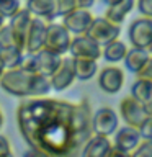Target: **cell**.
Wrapping results in <instances>:
<instances>
[{"label":"cell","instance_id":"cell-22","mask_svg":"<svg viewBox=\"0 0 152 157\" xmlns=\"http://www.w3.org/2000/svg\"><path fill=\"white\" fill-rule=\"evenodd\" d=\"M74 72H75V80H80V82L90 80L98 72V61H92V59H74Z\"/></svg>","mask_w":152,"mask_h":157},{"label":"cell","instance_id":"cell-31","mask_svg":"<svg viewBox=\"0 0 152 157\" xmlns=\"http://www.w3.org/2000/svg\"><path fill=\"white\" fill-rule=\"evenodd\" d=\"M136 78H142V80H152V61L147 62L144 67H141L136 72Z\"/></svg>","mask_w":152,"mask_h":157},{"label":"cell","instance_id":"cell-39","mask_svg":"<svg viewBox=\"0 0 152 157\" xmlns=\"http://www.w3.org/2000/svg\"><path fill=\"white\" fill-rule=\"evenodd\" d=\"M3 71H5V67L2 66V62H0V77H2V74H3Z\"/></svg>","mask_w":152,"mask_h":157},{"label":"cell","instance_id":"cell-40","mask_svg":"<svg viewBox=\"0 0 152 157\" xmlns=\"http://www.w3.org/2000/svg\"><path fill=\"white\" fill-rule=\"evenodd\" d=\"M2 157H13V152H8V154H3Z\"/></svg>","mask_w":152,"mask_h":157},{"label":"cell","instance_id":"cell-21","mask_svg":"<svg viewBox=\"0 0 152 157\" xmlns=\"http://www.w3.org/2000/svg\"><path fill=\"white\" fill-rule=\"evenodd\" d=\"M126 52H127V46H126L124 41H121V39H115V41L108 43L101 48V57L110 64L123 62Z\"/></svg>","mask_w":152,"mask_h":157},{"label":"cell","instance_id":"cell-8","mask_svg":"<svg viewBox=\"0 0 152 157\" xmlns=\"http://www.w3.org/2000/svg\"><path fill=\"white\" fill-rule=\"evenodd\" d=\"M127 39L131 48L150 49L152 48V18L139 17L131 21L127 28Z\"/></svg>","mask_w":152,"mask_h":157},{"label":"cell","instance_id":"cell-33","mask_svg":"<svg viewBox=\"0 0 152 157\" xmlns=\"http://www.w3.org/2000/svg\"><path fill=\"white\" fill-rule=\"evenodd\" d=\"M97 0H75V7L77 8H88L90 10L95 5Z\"/></svg>","mask_w":152,"mask_h":157},{"label":"cell","instance_id":"cell-20","mask_svg":"<svg viewBox=\"0 0 152 157\" xmlns=\"http://www.w3.org/2000/svg\"><path fill=\"white\" fill-rule=\"evenodd\" d=\"M34 57H36L38 74H41V75H44V77H49L54 71H56V67L59 66L62 56H56V54L41 49V51L34 52Z\"/></svg>","mask_w":152,"mask_h":157},{"label":"cell","instance_id":"cell-1","mask_svg":"<svg viewBox=\"0 0 152 157\" xmlns=\"http://www.w3.org/2000/svg\"><path fill=\"white\" fill-rule=\"evenodd\" d=\"M72 103L51 97L23 98L17 108L20 136L46 157H78L70 126Z\"/></svg>","mask_w":152,"mask_h":157},{"label":"cell","instance_id":"cell-30","mask_svg":"<svg viewBox=\"0 0 152 157\" xmlns=\"http://www.w3.org/2000/svg\"><path fill=\"white\" fill-rule=\"evenodd\" d=\"M137 131H139L141 139H144V141H152V118H149V120H147Z\"/></svg>","mask_w":152,"mask_h":157},{"label":"cell","instance_id":"cell-29","mask_svg":"<svg viewBox=\"0 0 152 157\" xmlns=\"http://www.w3.org/2000/svg\"><path fill=\"white\" fill-rule=\"evenodd\" d=\"M75 8V0H56V13L57 17H62L67 12Z\"/></svg>","mask_w":152,"mask_h":157},{"label":"cell","instance_id":"cell-26","mask_svg":"<svg viewBox=\"0 0 152 157\" xmlns=\"http://www.w3.org/2000/svg\"><path fill=\"white\" fill-rule=\"evenodd\" d=\"M131 157H152V141L142 139L139 146L131 152Z\"/></svg>","mask_w":152,"mask_h":157},{"label":"cell","instance_id":"cell-17","mask_svg":"<svg viewBox=\"0 0 152 157\" xmlns=\"http://www.w3.org/2000/svg\"><path fill=\"white\" fill-rule=\"evenodd\" d=\"M132 8H134V0H118V2L111 3V5H106L103 18H106L108 21L115 23L118 26H121L124 23L126 17L132 12Z\"/></svg>","mask_w":152,"mask_h":157},{"label":"cell","instance_id":"cell-23","mask_svg":"<svg viewBox=\"0 0 152 157\" xmlns=\"http://www.w3.org/2000/svg\"><path fill=\"white\" fill-rule=\"evenodd\" d=\"M131 97L137 101L144 103L146 106L152 105V80H142L136 78V82L131 87Z\"/></svg>","mask_w":152,"mask_h":157},{"label":"cell","instance_id":"cell-11","mask_svg":"<svg viewBox=\"0 0 152 157\" xmlns=\"http://www.w3.org/2000/svg\"><path fill=\"white\" fill-rule=\"evenodd\" d=\"M75 82V72H74V59L70 56H62L59 66L56 67L51 75H49V83L54 92H64L70 88Z\"/></svg>","mask_w":152,"mask_h":157},{"label":"cell","instance_id":"cell-25","mask_svg":"<svg viewBox=\"0 0 152 157\" xmlns=\"http://www.w3.org/2000/svg\"><path fill=\"white\" fill-rule=\"evenodd\" d=\"M20 8H21V2L20 0H0V15L5 20L12 18Z\"/></svg>","mask_w":152,"mask_h":157},{"label":"cell","instance_id":"cell-37","mask_svg":"<svg viewBox=\"0 0 152 157\" xmlns=\"http://www.w3.org/2000/svg\"><path fill=\"white\" fill-rule=\"evenodd\" d=\"M101 3H106V5H111V3H115V2H118V0H100Z\"/></svg>","mask_w":152,"mask_h":157},{"label":"cell","instance_id":"cell-34","mask_svg":"<svg viewBox=\"0 0 152 157\" xmlns=\"http://www.w3.org/2000/svg\"><path fill=\"white\" fill-rule=\"evenodd\" d=\"M23 157H46L43 152H39L38 149H33V147H28L26 151L23 152Z\"/></svg>","mask_w":152,"mask_h":157},{"label":"cell","instance_id":"cell-35","mask_svg":"<svg viewBox=\"0 0 152 157\" xmlns=\"http://www.w3.org/2000/svg\"><path fill=\"white\" fill-rule=\"evenodd\" d=\"M108 157H131V154H127V152H123L120 149H113L110 151V154H108Z\"/></svg>","mask_w":152,"mask_h":157},{"label":"cell","instance_id":"cell-7","mask_svg":"<svg viewBox=\"0 0 152 157\" xmlns=\"http://www.w3.org/2000/svg\"><path fill=\"white\" fill-rule=\"evenodd\" d=\"M120 126V116L110 106H101L92 113V132L97 136L111 137Z\"/></svg>","mask_w":152,"mask_h":157},{"label":"cell","instance_id":"cell-2","mask_svg":"<svg viewBox=\"0 0 152 157\" xmlns=\"http://www.w3.org/2000/svg\"><path fill=\"white\" fill-rule=\"evenodd\" d=\"M0 88L12 97L18 98H38L48 97L52 92L49 77L41 74H29L20 67L5 69L0 77Z\"/></svg>","mask_w":152,"mask_h":157},{"label":"cell","instance_id":"cell-3","mask_svg":"<svg viewBox=\"0 0 152 157\" xmlns=\"http://www.w3.org/2000/svg\"><path fill=\"white\" fill-rule=\"evenodd\" d=\"M70 126H72L75 144L82 149V146L93 134L92 132V106H90L88 98H82V100L72 103Z\"/></svg>","mask_w":152,"mask_h":157},{"label":"cell","instance_id":"cell-16","mask_svg":"<svg viewBox=\"0 0 152 157\" xmlns=\"http://www.w3.org/2000/svg\"><path fill=\"white\" fill-rule=\"evenodd\" d=\"M111 149L113 144L110 137L92 134L88 137V141L82 146L78 157H108Z\"/></svg>","mask_w":152,"mask_h":157},{"label":"cell","instance_id":"cell-15","mask_svg":"<svg viewBox=\"0 0 152 157\" xmlns=\"http://www.w3.org/2000/svg\"><path fill=\"white\" fill-rule=\"evenodd\" d=\"M113 147L115 149H120L123 152H127L131 154L132 151L139 146V142L142 141L141 136H139V131L136 128H131V126H123V128H118L116 132L113 134Z\"/></svg>","mask_w":152,"mask_h":157},{"label":"cell","instance_id":"cell-32","mask_svg":"<svg viewBox=\"0 0 152 157\" xmlns=\"http://www.w3.org/2000/svg\"><path fill=\"white\" fill-rule=\"evenodd\" d=\"M8 152H12V144H10L8 137L0 132V157L3 154H8Z\"/></svg>","mask_w":152,"mask_h":157},{"label":"cell","instance_id":"cell-38","mask_svg":"<svg viewBox=\"0 0 152 157\" xmlns=\"http://www.w3.org/2000/svg\"><path fill=\"white\" fill-rule=\"evenodd\" d=\"M5 23H7V20H5V18L2 17V15H0V28H2V26H3Z\"/></svg>","mask_w":152,"mask_h":157},{"label":"cell","instance_id":"cell-28","mask_svg":"<svg viewBox=\"0 0 152 157\" xmlns=\"http://www.w3.org/2000/svg\"><path fill=\"white\" fill-rule=\"evenodd\" d=\"M134 7L141 13V17L152 18V0H134Z\"/></svg>","mask_w":152,"mask_h":157},{"label":"cell","instance_id":"cell-6","mask_svg":"<svg viewBox=\"0 0 152 157\" xmlns=\"http://www.w3.org/2000/svg\"><path fill=\"white\" fill-rule=\"evenodd\" d=\"M85 34L103 48L105 44L115 41V39H120L121 26L108 21V20L103 18V17H93V20H92V23H90V26H88Z\"/></svg>","mask_w":152,"mask_h":157},{"label":"cell","instance_id":"cell-4","mask_svg":"<svg viewBox=\"0 0 152 157\" xmlns=\"http://www.w3.org/2000/svg\"><path fill=\"white\" fill-rule=\"evenodd\" d=\"M120 116L123 118L126 126L139 129L149 118H152V110L150 106H146L144 103L137 101L129 95L124 97L120 103Z\"/></svg>","mask_w":152,"mask_h":157},{"label":"cell","instance_id":"cell-18","mask_svg":"<svg viewBox=\"0 0 152 157\" xmlns=\"http://www.w3.org/2000/svg\"><path fill=\"white\" fill-rule=\"evenodd\" d=\"M33 17L46 18L49 21H54L57 18L56 13V0H26V7Z\"/></svg>","mask_w":152,"mask_h":157},{"label":"cell","instance_id":"cell-19","mask_svg":"<svg viewBox=\"0 0 152 157\" xmlns=\"http://www.w3.org/2000/svg\"><path fill=\"white\" fill-rule=\"evenodd\" d=\"M150 61H152L150 49H139V48H127V52L123 59L126 69L132 74H136L141 67H144Z\"/></svg>","mask_w":152,"mask_h":157},{"label":"cell","instance_id":"cell-10","mask_svg":"<svg viewBox=\"0 0 152 157\" xmlns=\"http://www.w3.org/2000/svg\"><path fill=\"white\" fill-rule=\"evenodd\" d=\"M67 56L74 59L98 61V59H101V46L97 44L92 38H88L87 34H77V36H72L70 39Z\"/></svg>","mask_w":152,"mask_h":157},{"label":"cell","instance_id":"cell-36","mask_svg":"<svg viewBox=\"0 0 152 157\" xmlns=\"http://www.w3.org/2000/svg\"><path fill=\"white\" fill-rule=\"evenodd\" d=\"M5 124V115H3V111H2V108H0V131H2V128Z\"/></svg>","mask_w":152,"mask_h":157},{"label":"cell","instance_id":"cell-12","mask_svg":"<svg viewBox=\"0 0 152 157\" xmlns=\"http://www.w3.org/2000/svg\"><path fill=\"white\" fill-rule=\"evenodd\" d=\"M49 23L51 21L46 18L33 17L31 25H29L28 33H26V39H25V48H23L25 54H34V52H38L43 49L44 36H46Z\"/></svg>","mask_w":152,"mask_h":157},{"label":"cell","instance_id":"cell-24","mask_svg":"<svg viewBox=\"0 0 152 157\" xmlns=\"http://www.w3.org/2000/svg\"><path fill=\"white\" fill-rule=\"evenodd\" d=\"M23 51L18 49L17 46L10 48H0V62L5 69H15L20 66V61L23 57Z\"/></svg>","mask_w":152,"mask_h":157},{"label":"cell","instance_id":"cell-13","mask_svg":"<svg viewBox=\"0 0 152 157\" xmlns=\"http://www.w3.org/2000/svg\"><path fill=\"white\" fill-rule=\"evenodd\" d=\"M93 20V13L88 8H74L70 12H67L66 15L61 17V23L67 28V31L72 36L77 34H85L88 26H90Z\"/></svg>","mask_w":152,"mask_h":157},{"label":"cell","instance_id":"cell-5","mask_svg":"<svg viewBox=\"0 0 152 157\" xmlns=\"http://www.w3.org/2000/svg\"><path fill=\"white\" fill-rule=\"evenodd\" d=\"M70 39H72V34L67 31V28L62 23L51 21L48 26L46 36H44L43 49L56 54V56H66L69 51Z\"/></svg>","mask_w":152,"mask_h":157},{"label":"cell","instance_id":"cell-27","mask_svg":"<svg viewBox=\"0 0 152 157\" xmlns=\"http://www.w3.org/2000/svg\"><path fill=\"white\" fill-rule=\"evenodd\" d=\"M10 46H15V41H13V34L8 23H5L0 28V48H10Z\"/></svg>","mask_w":152,"mask_h":157},{"label":"cell","instance_id":"cell-9","mask_svg":"<svg viewBox=\"0 0 152 157\" xmlns=\"http://www.w3.org/2000/svg\"><path fill=\"white\" fill-rule=\"evenodd\" d=\"M124 71L120 66H106L97 72V85L106 95H116L124 85Z\"/></svg>","mask_w":152,"mask_h":157},{"label":"cell","instance_id":"cell-14","mask_svg":"<svg viewBox=\"0 0 152 157\" xmlns=\"http://www.w3.org/2000/svg\"><path fill=\"white\" fill-rule=\"evenodd\" d=\"M31 20H33V15L25 7L20 8L12 18H8V26L12 29L15 46L21 49V51L25 48V39H26V33H28L29 25H31Z\"/></svg>","mask_w":152,"mask_h":157}]
</instances>
